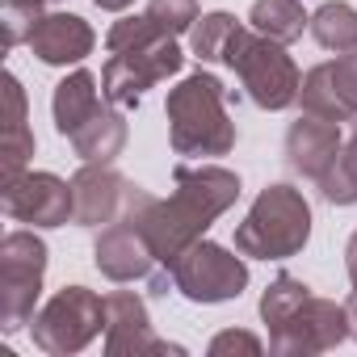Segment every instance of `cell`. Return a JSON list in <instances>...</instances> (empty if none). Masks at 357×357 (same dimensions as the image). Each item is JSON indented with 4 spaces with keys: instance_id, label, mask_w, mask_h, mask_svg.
I'll return each instance as SVG.
<instances>
[{
    "instance_id": "6da1fadb",
    "label": "cell",
    "mask_w": 357,
    "mask_h": 357,
    "mask_svg": "<svg viewBox=\"0 0 357 357\" xmlns=\"http://www.w3.org/2000/svg\"><path fill=\"white\" fill-rule=\"evenodd\" d=\"M176 190L168 198H147L139 206V227L155 252V261L168 269L190 244H198L206 236V227L227 215L240 198V176L223 164H181L172 172Z\"/></svg>"
},
{
    "instance_id": "7a4b0ae2",
    "label": "cell",
    "mask_w": 357,
    "mask_h": 357,
    "mask_svg": "<svg viewBox=\"0 0 357 357\" xmlns=\"http://www.w3.org/2000/svg\"><path fill=\"white\" fill-rule=\"evenodd\" d=\"M105 47H109V63L101 68V97L118 109H139L151 84L176 76L185 63L176 38L155 30L147 13L114 22L105 34Z\"/></svg>"
},
{
    "instance_id": "3957f363",
    "label": "cell",
    "mask_w": 357,
    "mask_h": 357,
    "mask_svg": "<svg viewBox=\"0 0 357 357\" xmlns=\"http://www.w3.org/2000/svg\"><path fill=\"white\" fill-rule=\"evenodd\" d=\"M261 319L269 324V349L278 357H315L349 336L344 303L311 294L294 273H278L261 294Z\"/></svg>"
},
{
    "instance_id": "277c9868",
    "label": "cell",
    "mask_w": 357,
    "mask_h": 357,
    "mask_svg": "<svg viewBox=\"0 0 357 357\" xmlns=\"http://www.w3.org/2000/svg\"><path fill=\"white\" fill-rule=\"evenodd\" d=\"M168 143L176 155H227L236 147V122L227 114V89L211 72H190L164 101Z\"/></svg>"
},
{
    "instance_id": "5b68a950",
    "label": "cell",
    "mask_w": 357,
    "mask_h": 357,
    "mask_svg": "<svg viewBox=\"0 0 357 357\" xmlns=\"http://www.w3.org/2000/svg\"><path fill=\"white\" fill-rule=\"evenodd\" d=\"M311 240V206L303 190L278 181L257 194L244 223L236 227V252L252 261H290Z\"/></svg>"
},
{
    "instance_id": "8992f818",
    "label": "cell",
    "mask_w": 357,
    "mask_h": 357,
    "mask_svg": "<svg viewBox=\"0 0 357 357\" xmlns=\"http://www.w3.org/2000/svg\"><path fill=\"white\" fill-rule=\"evenodd\" d=\"M223 63L240 76L252 105L278 114V109L298 101L303 76H298V68H294V59L286 55L282 43H273V38H265V34H257L248 26H236L231 43L223 51Z\"/></svg>"
},
{
    "instance_id": "52a82bcc",
    "label": "cell",
    "mask_w": 357,
    "mask_h": 357,
    "mask_svg": "<svg viewBox=\"0 0 357 357\" xmlns=\"http://www.w3.org/2000/svg\"><path fill=\"white\" fill-rule=\"evenodd\" d=\"M43 273H47V244L34 231H9L0 240V328H5V336L34 324Z\"/></svg>"
},
{
    "instance_id": "ba28073f",
    "label": "cell",
    "mask_w": 357,
    "mask_h": 357,
    "mask_svg": "<svg viewBox=\"0 0 357 357\" xmlns=\"http://www.w3.org/2000/svg\"><path fill=\"white\" fill-rule=\"evenodd\" d=\"M172 273V290L190 298V303H202V307H215V303H231L248 290V265H244V252L236 257L231 248L223 244H211V240H198L190 244L181 257L168 265Z\"/></svg>"
},
{
    "instance_id": "9c48e42d",
    "label": "cell",
    "mask_w": 357,
    "mask_h": 357,
    "mask_svg": "<svg viewBox=\"0 0 357 357\" xmlns=\"http://www.w3.org/2000/svg\"><path fill=\"white\" fill-rule=\"evenodd\" d=\"M105 332V298L89 286H63L34 315V344L51 357H72Z\"/></svg>"
},
{
    "instance_id": "30bf717a",
    "label": "cell",
    "mask_w": 357,
    "mask_h": 357,
    "mask_svg": "<svg viewBox=\"0 0 357 357\" xmlns=\"http://www.w3.org/2000/svg\"><path fill=\"white\" fill-rule=\"evenodd\" d=\"M0 202H5V215L13 223H30V227H63L76 215L72 181H63L55 172H30V168L13 185H5Z\"/></svg>"
},
{
    "instance_id": "8fae6325",
    "label": "cell",
    "mask_w": 357,
    "mask_h": 357,
    "mask_svg": "<svg viewBox=\"0 0 357 357\" xmlns=\"http://www.w3.org/2000/svg\"><path fill=\"white\" fill-rule=\"evenodd\" d=\"M72 194H76V227H109L114 219H122L147 190L126 181V176L109 164H84L72 176Z\"/></svg>"
},
{
    "instance_id": "7c38bea8",
    "label": "cell",
    "mask_w": 357,
    "mask_h": 357,
    "mask_svg": "<svg viewBox=\"0 0 357 357\" xmlns=\"http://www.w3.org/2000/svg\"><path fill=\"white\" fill-rule=\"evenodd\" d=\"M151 194H143L122 219H114L109 227H101L97 248H93V261H97L101 278H109V282H139V278L155 273L160 261H155V252H151V244H147V236L139 227V206Z\"/></svg>"
},
{
    "instance_id": "4fadbf2b",
    "label": "cell",
    "mask_w": 357,
    "mask_h": 357,
    "mask_svg": "<svg viewBox=\"0 0 357 357\" xmlns=\"http://www.w3.org/2000/svg\"><path fill=\"white\" fill-rule=\"evenodd\" d=\"M105 353L109 357H160V353H185V349L155 336L147 319V303L139 294L114 290L105 294Z\"/></svg>"
},
{
    "instance_id": "5bb4252c",
    "label": "cell",
    "mask_w": 357,
    "mask_h": 357,
    "mask_svg": "<svg viewBox=\"0 0 357 357\" xmlns=\"http://www.w3.org/2000/svg\"><path fill=\"white\" fill-rule=\"evenodd\" d=\"M303 114H319L332 122H357V51L328 59L303 76L298 89Z\"/></svg>"
},
{
    "instance_id": "9a60e30c",
    "label": "cell",
    "mask_w": 357,
    "mask_h": 357,
    "mask_svg": "<svg viewBox=\"0 0 357 357\" xmlns=\"http://www.w3.org/2000/svg\"><path fill=\"white\" fill-rule=\"evenodd\" d=\"M344 139H340V122L332 118H319V114H303L298 122H290L286 130V164L307 176V181H324L328 168L336 164Z\"/></svg>"
},
{
    "instance_id": "2e32d148",
    "label": "cell",
    "mask_w": 357,
    "mask_h": 357,
    "mask_svg": "<svg viewBox=\"0 0 357 357\" xmlns=\"http://www.w3.org/2000/svg\"><path fill=\"white\" fill-rule=\"evenodd\" d=\"M97 34L84 17L76 13H47L30 38V51L47 63V68H68V63H80L89 51H93Z\"/></svg>"
},
{
    "instance_id": "e0dca14e",
    "label": "cell",
    "mask_w": 357,
    "mask_h": 357,
    "mask_svg": "<svg viewBox=\"0 0 357 357\" xmlns=\"http://www.w3.org/2000/svg\"><path fill=\"white\" fill-rule=\"evenodd\" d=\"M5 185H13L26 172L30 155H34V130H30V105H26V89L22 80L9 72L5 76Z\"/></svg>"
},
{
    "instance_id": "ac0fdd59",
    "label": "cell",
    "mask_w": 357,
    "mask_h": 357,
    "mask_svg": "<svg viewBox=\"0 0 357 357\" xmlns=\"http://www.w3.org/2000/svg\"><path fill=\"white\" fill-rule=\"evenodd\" d=\"M101 109V97H97V76L76 68L72 76H63L55 84V97H51V114H55V130L63 139H72L93 114Z\"/></svg>"
},
{
    "instance_id": "d6986e66",
    "label": "cell",
    "mask_w": 357,
    "mask_h": 357,
    "mask_svg": "<svg viewBox=\"0 0 357 357\" xmlns=\"http://www.w3.org/2000/svg\"><path fill=\"white\" fill-rule=\"evenodd\" d=\"M68 143H72V151L84 164H114L122 155V147H126V118H122V109L118 105L114 109L101 105Z\"/></svg>"
},
{
    "instance_id": "ffe728a7",
    "label": "cell",
    "mask_w": 357,
    "mask_h": 357,
    "mask_svg": "<svg viewBox=\"0 0 357 357\" xmlns=\"http://www.w3.org/2000/svg\"><path fill=\"white\" fill-rule=\"evenodd\" d=\"M248 22L257 34L290 47L294 38H303V30L311 26V17L303 13V0H252Z\"/></svg>"
},
{
    "instance_id": "44dd1931",
    "label": "cell",
    "mask_w": 357,
    "mask_h": 357,
    "mask_svg": "<svg viewBox=\"0 0 357 357\" xmlns=\"http://www.w3.org/2000/svg\"><path fill=\"white\" fill-rule=\"evenodd\" d=\"M311 38L324 47V51H357V9L344 5V0H328V5H319L311 13Z\"/></svg>"
},
{
    "instance_id": "7402d4cb",
    "label": "cell",
    "mask_w": 357,
    "mask_h": 357,
    "mask_svg": "<svg viewBox=\"0 0 357 357\" xmlns=\"http://www.w3.org/2000/svg\"><path fill=\"white\" fill-rule=\"evenodd\" d=\"M319 194L332 206H357V130L349 135V143L340 147L336 164L328 168V176L319 181Z\"/></svg>"
},
{
    "instance_id": "603a6c76",
    "label": "cell",
    "mask_w": 357,
    "mask_h": 357,
    "mask_svg": "<svg viewBox=\"0 0 357 357\" xmlns=\"http://www.w3.org/2000/svg\"><path fill=\"white\" fill-rule=\"evenodd\" d=\"M236 17L231 13H206V17H198L194 22V30H190V51L202 59V63H223V51H227V43H231V34H236Z\"/></svg>"
},
{
    "instance_id": "cb8c5ba5",
    "label": "cell",
    "mask_w": 357,
    "mask_h": 357,
    "mask_svg": "<svg viewBox=\"0 0 357 357\" xmlns=\"http://www.w3.org/2000/svg\"><path fill=\"white\" fill-rule=\"evenodd\" d=\"M43 17H47V13H43V0H5V9H0V26H5V51L30 43Z\"/></svg>"
},
{
    "instance_id": "d4e9b609",
    "label": "cell",
    "mask_w": 357,
    "mask_h": 357,
    "mask_svg": "<svg viewBox=\"0 0 357 357\" xmlns=\"http://www.w3.org/2000/svg\"><path fill=\"white\" fill-rule=\"evenodd\" d=\"M147 17L164 34H190L198 22V0H147Z\"/></svg>"
},
{
    "instance_id": "484cf974",
    "label": "cell",
    "mask_w": 357,
    "mask_h": 357,
    "mask_svg": "<svg viewBox=\"0 0 357 357\" xmlns=\"http://www.w3.org/2000/svg\"><path fill=\"white\" fill-rule=\"evenodd\" d=\"M265 344H261V336H252V332H240V328H227V332H219L215 340H211V357H227V353H261Z\"/></svg>"
},
{
    "instance_id": "4316f807",
    "label": "cell",
    "mask_w": 357,
    "mask_h": 357,
    "mask_svg": "<svg viewBox=\"0 0 357 357\" xmlns=\"http://www.w3.org/2000/svg\"><path fill=\"white\" fill-rule=\"evenodd\" d=\"M344 269H349V282H353V294H357V231L344 244Z\"/></svg>"
},
{
    "instance_id": "83f0119b",
    "label": "cell",
    "mask_w": 357,
    "mask_h": 357,
    "mask_svg": "<svg viewBox=\"0 0 357 357\" xmlns=\"http://www.w3.org/2000/svg\"><path fill=\"white\" fill-rule=\"evenodd\" d=\"M344 315H349V336L357 340V294H349V303H344Z\"/></svg>"
},
{
    "instance_id": "f1b7e54d",
    "label": "cell",
    "mask_w": 357,
    "mask_h": 357,
    "mask_svg": "<svg viewBox=\"0 0 357 357\" xmlns=\"http://www.w3.org/2000/svg\"><path fill=\"white\" fill-rule=\"evenodd\" d=\"M97 9H105V13H122V9H130L135 0H93Z\"/></svg>"
}]
</instances>
